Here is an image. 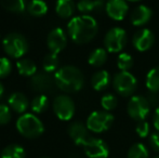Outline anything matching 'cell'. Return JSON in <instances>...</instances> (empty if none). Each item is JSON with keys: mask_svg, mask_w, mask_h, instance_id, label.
I'll list each match as a JSON object with an SVG mask.
<instances>
[{"mask_svg": "<svg viewBox=\"0 0 159 158\" xmlns=\"http://www.w3.org/2000/svg\"><path fill=\"white\" fill-rule=\"evenodd\" d=\"M151 104L148 100L142 95H133L127 105V112L132 119L142 121L149 114Z\"/></svg>", "mask_w": 159, "mask_h": 158, "instance_id": "ba28073f", "label": "cell"}, {"mask_svg": "<svg viewBox=\"0 0 159 158\" xmlns=\"http://www.w3.org/2000/svg\"><path fill=\"white\" fill-rule=\"evenodd\" d=\"M146 88L149 92H159V66L154 67L147 73Z\"/></svg>", "mask_w": 159, "mask_h": 158, "instance_id": "484cf974", "label": "cell"}, {"mask_svg": "<svg viewBox=\"0 0 159 158\" xmlns=\"http://www.w3.org/2000/svg\"><path fill=\"white\" fill-rule=\"evenodd\" d=\"M128 1H132V2H138V1H141V0H128Z\"/></svg>", "mask_w": 159, "mask_h": 158, "instance_id": "f35d334b", "label": "cell"}, {"mask_svg": "<svg viewBox=\"0 0 159 158\" xmlns=\"http://www.w3.org/2000/svg\"><path fill=\"white\" fill-rule=\"evenodd\" d=\"M12 72V63L8 57H0V79L6 78Z\"/></svg>", "mask_w": 159, "mask_h": 158, "instance_id": "1f68e13d", "label": "cell"}, {"mask_svg": "<svg viewBox=\"0 0 159 158\" xmlns=\"http://www.w3.org/2000/svg\"><path fill=\"white\" fill-rule=\"evenodd\" d=\"M16 68L20 75L25 77H33L37 72V66L30 59H20L16 63Z\"/></svg>", "mask_w": 159, "mask_h": 158, "instance_id": "44dd1931", "label": "cell"}, {"mask_svg": "<svg viewBox=\"0 0 159 158\" xmlns=\"http://www.w3.org/2000/svg\"><path fill=\"white\" fill-rule=\"evenodd\" d=\"M42 158H50V157H42Z\"/></svg>", "mask_w": 159, "mask_h": 158, "instance_id": "ab89813d", "label": "cell"}, {"mask_svg": "<svg viewBox=\"0 0 159 158\" xmlns=\"http://www.w3.org/2000/svg\"><path fill=\"white\" fill-rule=\"evenodd\" d=\"M49 106V100L48 97L44 94H39L33 99L32 103H30V108L34 113L36 114H40L43 113L44 111L48 108Z\"/></svg>", "mask_w": 159, "mask_h": 158, "instance_id": "4316f807", "label": "cell"}, {"mask_svg": "<svg viewBox=\"0 0 159 158\" xmlns=\"http://www.w3.org/2000/svg\"><path fill=\"white\" fill-rule=\"evenodd\" d=\"M101 105L106 112H111V111L115 110L117 106V97L111 93H107V94L103 95L101 99Z\"/></svg>", "mask_w": 159, "mask_h": 158, "instance_id": "4dcf8cb0", "label": "cell"}, {"mask_svg": "<svg viewBox=\"0 0 159 158\" xmlns=\"http://www.w3.org/2000/svg\"><path fill=\"white\" fill-rule=\"evenodd\" d=\"M153 12L147 6L141 4L136 7L131 13V22L134 26H143L147 24L152 19Z\"/></svg>", "mask_w": 159, "mask_h": 158, "instance_id": "2e32d148", "label": "cell"}, {"mask_svg": "<svg viewBox=\"0 0 159 158\" xmlns=\"http://www.w3.org/2000/svg\"><path fill=\"white\" fill-rule=\"evenodd\" d=\"M88 130L89 129L87 128V126H84L82 122L75 121L68 127V134L76 145L84 146L90 138Z\"/></svg>", "mask_w": 159, "mask_h": 158, "instance_id": "9a60e30c", "label": "cell"}, {"mask_svg": "<svg viewBox=\"0 0 159 158\" xmlns=\"http://www.w3.org/2000/svg\"><path fill=\"white\" fill-rule=\"evenodd\" d=\"M60 65V61L59 57H57V54L55 53L50 52L49 54H47L43 59V62H42V67H43L44 72L47 73H53L57 70Z\"/></svg>", "mask_w": 159, "mask_h": 158, "instance_id": "83f0119b", "label": "cell"}, {"mask_svg": "<svg viewBox=\"0 0 159 158\" xmlns=\"http://www.w3.org/2000/svg\"><path fill=\"white\" fill-rule=\"evenodd\" d=\"M154 42H155V36H154L153 32L147 28H142V29L138 30L132 38L133 47L140 52H145L148 49H151Z\"/></svg>", "mask_w": 159, "mask_h": 158, "instance_id": "7c38bea8", "label": "cell"}, {"mask_svg": "<svg viewBox=\"0 0 159 158\" xmlns=\"http://www.w3.org/2000/svg\"><path fill=\"white\" fill-rule=\"evenodd\" d=\"M2 47L7 54L13 59H22L28 50V42L20 33H11L2 41Z\"/></svg>", "mask_w": 159, "mask_h": 158, "instance_id": "277c9868", "label": "cell"}, {"mask_svg": "<svg viewBox=\"0 0 159 158\" xmlns=\"http://www.w3.org/2000/svg\"><path fill=\"white\" fill-rule=\"evenodd\" d=\"M26 10L33 16H37V17L43 16L48 12V4L43 0H32L28 3Z\"/></svg>", "mask_w": 159, "mask_h": 158, "instance_id": "603a6c76", "label": "cell"}, {"mask_svg": "<svg viewBox=\"0 0 159 158\" xmlns=\"http://www.w3.org/2000/svg\"><path fill=\"white\" fill-rule=\"evenodd\" d=\"M32 88L37 92H47V91L52 90L53 86L55 84L54 77L51 76L50 73H36L35 75L32 77Z\"/></svg>", "mask_w": 159, "mask_h": 158, "instance_id": "5bb4252c", "label": "cell"}, {"mask_svg": "<svg viewBox=\"0 0 159 158\" xmlns=\"http://www.w3.org/2000/svg\"><path fill=\"white\" fill-rule=\"evenodd\" d=\"M155 158H159V156H157V157H155Z\"/></svg>", "mask_w": 159, "mask_h": 158, "instance_id": "60d3db41", "label": "cell"}, {"mask_svg": "<svg viewBox=\"0 0 159 158\" xmlns=\"http://www.w3.org/2000/svg\"><path fill=\"white\" fill-rule=\"evenodd\" d=\"M111 84V76H109L108 72L105 70H98L94 73L91 78V84L92 88L96 91H103L107 88Z\"/></svg>", "mask_w": 159, "mask_h": 158, "instance_id": "d6986e66", "label": "cell"}, {"mask_svg": "<svg viewBox=\"0 0 159 158\" xmlns=\"http://www.w3.org/2000/svg\"><path fill=\"white\" fill-rule=\"evenodd\" d=\"M1 6L12 13H22L27 9L26 0H0Z\"/></svg>", "mask_w": 159, "mask_h": 158, "instance_id": "d4e9b609", "label": "cell"}, {"mask_svg": "<svg viewBox=\"0 0 159 158\" xmlns=\"http://www.w3.org/2000/svg\"><path fill=\"white\" fill-rule=\"evenodd\" d=\"M8 105L11 110L17 114H24L30 106V101L23 93L14 92L9 97Z\"/></svg>", "mask_w": 159, "mask_h": 158, "instance_id": "e0dca14e", "label": "cell"}, {"mask_svg": "<svg viewBox=\"0 0 159 158\" xmlns=\"http://www.w3.org/2000/svg\"><path fill=\"white\" fill-rule=\"evenodd\" d=\"M25 150L19 144H10L3 148L0 158H25Z\"/></svg>", "mask_w": 159, "mask_h": 158, "instance_id": "cb8c5ba5", "label": "cell"}, {"mask_svg": "<svg viewBox=\"0 0 159 158\" xmlns=\"http://www.w3.org/2000/svg\"><path fill=\"white\" fill-rule=\"evenodd\" d=\"M114 122V116L106 111H95L89 115L87 119V128L94 133L107 131Z\"/></svg>", "mask_w": 159, "mask_h": 158, "instance_id": "8992f818", "label": "cell"}, {"mask_svg": "<svg viewBox=\"0 0 159 158\" xmlns=\"http://www.w3.org/2000/svg\"><path fill=\"white\" fill-rule=\"evenodd\" d=\"M135 131L138 133V135L140 138H147L149 134V131H151V127H149V124L145 120H142V121H138V124H136Z\"/></svg>", "mask_w": 159, "mask_h": 158, "instance_id": "836d02e7", "label": "cell"}, {"mask_svg": "<svg viewBox=\"0 0 159 158\" xmlns=\"http://www.w3.org/2000/svg\"><path fill=\"white\" fill-rule=\"evenodd\" d=\"M55 86L66 93L77 92L84 87V77L79 68L66 65L59 68L54 75Z\"/></svg>", "mask_w": 159, "mask_h": 158, "instance_id": "7a4b0ae2", "label": "cell"}, {"mask_svg": "<svg viewBox=\"0 0 159 158\" xmlns=\"http://www.w3.org/2000/svg\"><path fill=\"white\" fill-rule=\"evenodd\" d=\"M16 129L20 134L27 139H36L44 131L42 121L34 114H23L16 121Z\"/></svg>", "mask_w": 159, "mask_h": 158, "instance_id": "3957f363", "label": "cell"}, {"mask_svg": "<svg viewBox=\"0 0 159 158\" xmlns=\"http://www.w3.org/2000/svg\"><path fill=\"white\" fill-rule=\"evenodd\" d=\"M47 44H48V48L51 52L59 54L61 51L64 50L67 44V37L65 32L60 27L52 29L48 35Z\"/></svg>", "mask_w": 159, "mask_h": 158, "instance_id": "8fae6325", "label": "cell"}, {"mask_svg": "<svg viewBox=\"0 0 159 158\" xmlns=\"http://www.w3.org/2000/svg\"><path fill=\"white\" fill-rule=\"evenodd\" d=\"M127 33L121 27H113L107 32L104 38L105 49L111 53L120 52L127 44Z\"/></svg>", "mask_w": 159, "mask_h": 158, "instance_id": "52a82bcc", "label": "cell"}, {"mask_svg": "<svg viewBox=\"0 0 159 158\" xmlns=\"http://www.w3.org/2000/svg\"><path fill=\"white\" fill-rule=\"evenodd\" d=\"M149 144H151V147L155 152H159V131L151 134V137H149Z\"/></svg>", "mask_w": 159, "mask_h": 158, "instance_id": "e575fe53", "label": "cell"}, {"mask_svg": "<svg viewBox=\"0 0 159 158\" xmlns=\"http://www.w3.org/2000/svg\"><path fill=\"white\" fill-rule=\"evenodd\" d=\"M149 153L147 147L142 143H135L130 147L128 158H148Z\"/></svg>", "mask_w": 159, "mask_h": 158, "instance_id": "f1b7e54d", "label": "cell"}, {"mask_svg": "<svg viewBox=\"0 0 159 158\" xmlns=\"http://www.w3.org/2000/svg\"><path fill=\"white\" fill-rule=\"evenodd\" d=\"M153 121H154V127H155V129L157 131H159V106L156 108V111H155Z\"/></svg>", "mask_w": 159, "mask_h": 158, "instance_id": "8d00e7d4", "label": "cell"}, {"mask_svg": "<svg viewBox=\"0 0 159 158\" xmlns=\"http://www.w3.org/2000/svg\"><path fill=\"white\" fill-rule=\"evenodd\" d=\"M77 6L74 0H57L55 4V12L62 19H69L74 15Z\"/></svg>", "mask_w": 159, "mask_h": 158, "instance_id": "ac0fdd59", "label": "cell"}, {"mask_svg": "<svg viewBox=\"0 0 159 158\" xmlns=\"http://www.w3.org/2000/svg\"><path fill=\"white\" fill-rule=\"evenodd\" d=\"M3 92H4V89H3V86H2V84H1V82H0V99H1L2 94H3Z\"/></svg>", "mask_w": 159, "mask_h": 158, "instance_id": "74e56055", "label": "cell"}, {"mask_svg": "<svg viewBox=\"0 0 159 158\" xmlns=\"http://www.w3.org/2000/svg\"><path fill=\"white\" fill-rule=\"evenodd\" d=\"M98 30V22L94 17L87 14L73 17L67 25V33L69 37L78 44L90 42L96 36Z\"/></svg>", "mask_w": 159, "mask_h": 158, "instance_id": "6da1fadb", "label": "cell"}, {"mask_svg": "<svg viewBox=\"0 0 159 158\" xmlns=\"http://www.w3.org/2000/svg\"><path fill=\"white\" fill-rule=\"evenodd\" d=\"M113 86L115 91L122 97H130L138 88V80L130 72H121L114 76Z\"/></svg>", "mask_w": 159, "mask_h": 158, "instance_id": "5b68a950", "label": "cell"}, {"mask_svg": "<svg viewBox=\"0 0 159 158\" xmlns=\"http://www.w3.org/2000/svg\"><path fill=\"white\" fill-rule=\"evenodd\" d=\"M11 118H12V114H11V108L9 107V105L0 104V126L9 124Z\"/></svg>", "mask_w": 159, "mask_h": 158, "instance_id": "d6a6232c", "label": "cell"}, {"mask_svg": "<svg viewBox=\"0 0 159 158\" xmlns=\"http://www.w3.org/2000/svg\"><path fill=\"white\" fill-rule=\"evenodd\" d=\"M105 10L111 20L122 21L128 14L129 6L126 0H107Z\"/></svg>", "mask_w": 159, "mask_h": 158, "instance_id": "4fadbf2b", "label": "cell"}, {"mask_svg": "<svg viewBox=\"0 0 159 158\" xmlns=\"http://www.w3.org/2000/svg\"><path fill=\"white\" fill-rule=\"evenodd\" d=\"M75 103L73 99L66 94L57 95L53 101V111L59 119L67 121L75 115Z\"/></svg>", "mask_w": 159, "mask_h": 158, "instance_id": "9c48e42d", "label": "cell"}, {"mask_svg": "<svg viewBox=\"0 0 159 158\" xmlns=\"http://www.w3.org/2000/svg\"><path fill=\"white\" fill-rule=\"evenodd\" d=\"M146 99L148 100V102H149V104H151V105H157V104L159 103V94H158V92H151Z\"/></svg>", "mask_w": 159, "mask_h": 158, "instance_id": "d590c367", "label": "cell"}, {"mask_svg": "<svg viewBox=\"0 0 159 158\" xmlns=\"http://www.w3.org/2000/svg\"><path fill=\"white\" fill-rule=\"evenodd\" d=\"M84 150L88 158H107L109 155L107 144L98 138H89L84 145Z\"/></svg>", "mask_w": 159, "mask_h": 158, "instance_id": "30bf717a", "label": "cell"}, {"mask_svg": "<svg viewBox=\"0 0 159 158\" xmlns=\"http://www.w3.org/2000/svg\"><path fill=\"white\" fill-rule=\"evenodd\" d=\"M117 66L121 72H129L133 66V59L129 53H120L117 59Z\"/></svg>", "mask_w": 159, "mask_h": 158, "instance_id": "f546056e", "label": "cell"}, {"mask_svg": "<svg viewBox=\"0 0 159 158\" xmlns=\"http://www.w3.org/2000/svg\"><path fill=\"white\" fill-rule=\"evenodd\" d=\"M107 61V50L103 48H96L89 55L88 62L94 67H101Z\"/></svg>", "mask_w": 159, "mask_h": 158, "instance_id": "7402d4cb", "label": "cell"}, {"mask_svg": "<svg viewBox=\"0 0 159 158\" xmlns=\"http://www.w3.org/2000/svg\"><path fill=\"white\" fill-rule=\"evenodd\" d=\"M106 6L104 0H80L77 3V10L79 12L87 14L90 12L101 11Z\"/></svg>", "mask_w": 159, "mask_h": 158, "instance_id": "ffe728a7", "label": "cell"}]
</instances>
